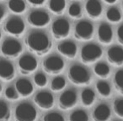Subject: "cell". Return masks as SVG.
Returning <instances> with one entry per match:
<instances>
[{
  "label": "cell",
  "mask_w": 123,
  "mask_h": 121,
  "mask_svg": "<svg viewBox=\"0 0 123 121\" xmlns=\"http://www.w3.org/2000/svg\"><path fill=\"white\" fill-rule=\"evenodd\" d=\"M25 45L31 52L39 56L47 54L52 46L47 35L40 30L31 31L26 38Z\"/></svg>",
  "instance_id": "6da1fadb"
},
{
  "label": "cell",
  "mask_w": 123,
  "mask_h": 121,
  "mask_svg": "<svg viewBox=\"0 0 123 121\" xmlns=\"http://www.w3.org/2000/svg\"><path fill=\"white\" fill-rule=\"evenodd\" d=\"M68 77L72 83L77 86H86L91 82V76L89 72L85 67L79 64L73 65L69 68Z\"/></svg>",
  "instance_id": "7a4b0ae2"
},
{
  "label": "cell",
  "mask_w": 123,
  "mask_h": 121,
  "mask_svg": "<svg viewBox=\"0 0 123 121\" xmlns=\"http://www.w3.org/2000/svg\"><path fill=\"white\" fill-rule=\"evenodd\" d=\"M102 55L103 51L98 45L89 43L83 46L81 49L80 59L83 63L89 65L100 59Z\"/></svg>",
  "instance_id": "3957f363"
},
{
  "label": "cell",
  "mask_w": 123,
  "mask_h": 121,
  "mask_svg": "<svg viewBox=\"0 0 123 121\" xmlns=\"http://www.w3.org/2000/svg\"><path fill=\"white\" fill-rule=\"evenodd\" d=\"M37 111L31 104L27 102L18 104L14 111L15 121H36Z\"/></svg>",
  "instance_id": "277c9868"
},
{
  "label": "cell",
  "mask_w": 123,
  "mask_h": 121,
  "mask_svg": "<svg viewBox=\"0 0 123 121\" xmlns=\"http://www.w3.org/2000/svg\"><path fill=\"white\" fill-rule=\"evenodd\" d=\"M42 67L45 72L49 75H58L63 71L65 63L60 56L53 55L44 60Z\"/></svg>",
  "instance_id": "5b68a950"
},
{
  "label": "cell",
  "mask_w": 123,
  "mask_h": 121,
  "mask_svg": "<svg viewBox=\"0 0 123 121\" xmlns=\"http://www.w3.org/2000/svg\"><path fill=\"white\" fill-rule=\"evenodd\" d=\"M94 35V26L89 21H79L74 29V37L80 41H88Z\"/></svg>",
  "instance_id": "8992f818"
},
{
  "label": "cell",
  "mask_w": 123,
  "mask_h": 121,
  "mask_svg": "<svg viewBox=\"0 0 123 121\" xmlns=\"http://www.w3.org/2000/svg\"><path fill=\"white\" fill-rule=\"evenodd\" d=\"M23 51L20 42L15 39H7L3 42L1 46V52L4 56L9 58H16L21 54Z\"/></svg>",
  "instance_id": "52a82bcc"
},
{
  "label": "cell",
  "mask_w": 123,
  "mask_h": 121,
  "mask_svg": "<svg viewBox=\"0 0 123 121\" xmlns=\"http://www.w3.org/2000/svg\"><path fill=\"white\" fill-rule=\"evenodd\" d=\"M4 29L9 35L19 37L24 34L25 25L21 18L14 16L8 19L6 24H4Z\"/></svg>",
  "instance_id": "ba28073f"
},
{
  "label": "cell",
  "mask_w": 123,
  "mask_h": 121,
  "mask_svg": "<svg viewBox=\"0 0 123 121\" xmlns=\"http://www.w3.org/2000/svg\"><path fill=\"white\" fill-rule=\"evenodd\" d=\"M51 32L56 40H64L70 34V24L66 19H57L51 25Z\"/></svg>",
  "instance_id": "9c48e42d"
},
{
  "label": "cell",
  "mask_w": 123,
  "mask_h": 121,
  "mask_svg": "<svg viewBox=\"0 0 123 121\" xmlns=\"http://www.w3.org/2000/svg\"><path fill=\"white\" fill-rule=\"evenodd\" d=\"M50 16L46 11L41 9L31 11L27 17V21L31 25L37 28H43L50 23Z\"/></svg>",
  "instance_id": "30bf717a"
},
{
  "label": "cell",
  "mask_w": 123,
  "mask_h": 121,
  "mask_svg": "<svg viewBox=\"0 0 123 121\" xmlns=\"http://www.w3.org/2000/svg\"><path fill=\"white\" fill-rule=\"evenodd\" d=\"M78 96L77 92L74 89L66 90L61 94L58 100L59 109L62 110H68L74 107L77 104Z\"/></svg>",
  "instance_id": "8fae6325"
},
{
  "label": "cell",
  "mask_w": 123,
  "mask_h": 121,
  "mask_svg": "<svg viewBox=\"0 0 123 121\" xmlns=\"http://www.w3.org/2000/svg\"><path fill=\"white\" fill-rule=\"evenodd\" d=\"M18 66H19V72L23 75H30L36 70L38 67V62L33 56L26 54L19 58Z\"/></svg>",
  "instance_id": "7c38bea8"
},
{
  "label": "cell",
  "mask_w": 123,
  "mask_h": 121,
  "mask_svg": "<svg viewBox=\"0 0 123 121\" xmlns=\"http://www.w3.org/2000/svg\"><path fill=\"white\" fill-rule=\"evenodd\" d=\"M34 102L40 109L43 110H49L54 106V98L51 92L47 91H41L36 94Z\"/></svg>",
  "instance_id": "4fadbf2b"
},
{
  "label": "cell",
  "mask_w": 123,
  "mask_h": 121,
  "mask_svg": "<svg viewBox=\"0 0 123 121\" xmlns=\"http://www.w3.org/2000/svg\"><path fill=\"white\" fill-rule=\"evenodd\" d=\"M15 76L14 67L9 61L0 58V79L4 82H9Z\"/></svg>",
  "instance_id": "5bb4252c"
},
{
  "label": "cell",
  "mask_w": 123,
  "mask_h": 121,
  "mask_svg": "<svg viewBox=\"0 0 123 121\" xmlns=\"http://www.w3.org/2000/svg\"><path fill=\"white\" fill-rule=\"evenodd\" d=\"M57 51L62 56L68 59H74L77 56L78 48L74 42L71 40H64L57 45Z\"/></svg>",
  "instance_id": "9a60e30c"
},
{
  "label": "cell",
  "mask_w": 123,
  "mask_h": 121,
  "mask_svg": "<svg viewBox=\"0 0 123 121\" xmlns=\"http://www.w3.org/2000/svg\"><path fill=\"white\" fill-rule=\"evenodd\" d=\"M108 62L113 66L121 67L123 65V48L115 46L107 51Z\"/></svg>",
  "instance_id": "2e32d148"
},
{
  "label": "cell",
  "mask_w": 123,
  "mask_h": 121,
  "mask_svg": "<svg viewBox=\"0 0 123 121\" xmlns=\"http://www.w3.org/2000/svg\"><path fill=\"white\" fill-rule=\"evenodd\" d=\"M98 40L103 45H109L112 42L113 31L107 23H101L98 28Z\"/></svg>",
  "instance_id": "e0dca14e"
},
{
  "label": "cell",
  "mask_w": 123,
  "mask_h": 121,
  "mask_svg": "<svg viewBox=\"0 0 123 121\" xmlns=\"http://www.w3.org/2000/svg\"><path fill=\"white\" fill-rule=\"evenodd\" d=\"M85 10L90 19H98L103 12L102 4L98 0H89L85 4Z\"/></svg>",
  "instance_id": "ac0fdd59"
},
{
  "label": "cell",
  "mask_w": 123,
  "mask_h": 121,
  "mask_svg": "<svg viewBox=\"0 0 123 121\" xmlns=\"http://www.w3.org/2000/svg\"><path fill=\"white\" fill-rule=\"evenodd\" d=\"M15 89L17 90L19 96L27 98L31 96L34 92L33 84L29 79L20 78L15 82Z\"/></svg>",
  "instance_id": "d6986e66"
},
{
  "label": "cell",
  "mask_w": 123,
  "mask_h": 121,
  "mask_svg": "<svg viewBox=\"0 0 123 121\" xmlns=\"http://www.w3.org/2000/svg\"><path fill=\"white\" fill-rule=\"evenodd\" d=\"M111 112L110 107L105 104H100L94 109L92 118L94 121H109Z\"/></svg>",
  "instance_id": "ffe728a7"
},
{
  "label": "cell",
  "mask_w": 123,
  "mask_h": 121,
  "mask_svg": "<svg viewBox=\"0 0 123 121\" xmlns=\"http://www.w3.org/2000/svg\"><path fill=\"white\" fill-rule=\"evenodd\" d=\"M81 101L85 107H90L94 104L95 101V93L90 88H85L81 93Z\"/></svg>",
  "instance_id": "44dd1931"
},
{
  "label": "cell",
  "mask_w": 123,
  "mask_h": 121,
  "mask_svg": "<svg viewBox=\"0 0 123 121\" xmlns=\"http://www.w3.org/2000/svg\"><path fill=\"white\" fill-rule=\"evenodd\" d=\"M49 9L57 15L63 14L66 9V2L64 0H51L48 4Z\"/></svg>",
  "instance_id": "7402d4cb"
},
{
  "label": "cell",
  "mask_w": 123,
  "mask_h": 121,
  "mask_svg": "<svg viewBox=\"0 0 123 121\" xmlns=\"http://www.w3.org/2000/svg\"><path fill=\"white\" fill-rule=\"evenodd\" d=\"M94 72L97 77L103 79H105L111 74V69H110L109 66L106 63H105V62H98L94 66Z\"/></svg>",
  "instance_id": "603a6c76"
},
{
  "label": "cell",
  "mask_w": 123,
  "mask_h": 121,
  "mask_svg": "<svg viewBox=\"0 0 123 121\" xmlns=\"http://www.w3.org/2000/svg\"><path fill=\"white\" fill-rule=\"evenodd\" d=\"M8 7L16 14H23L26 9L25 3L23 0H10L8 3Z\"/></svg>",
  "instance_id": "cb8c5ba5"
},
{
  "label": "cell",
  "mask_w": 123,
  "mask_h": 121,
  "mask_svg": "<svg viewBox=\"0 0 123 121\" xmlns=\"http://www.w3.org/2000/svg\"><path fill=\"white\" fill-rule=\"evenodd\" d=\"M96 89L100 96L104 98L110 97L111 93V87L110 84L105 81H99L96 83Z\"/></svg>",
  "instance_id": "d4e9b609"
},
{
  "label": "cell",
  "mask_w": 123,
  "mask_h": 121,
  "mask_svg": "<svg viewBox=\"0 0 123 121\" xmlns=\"http://www.w3.org/2000/svg\"><path fill=\"white\" fill-rule=\"evenodd\" d=\"M115 89L121 95H123V69H120L116 72L113 80Z\"/></svg>",
  "instance_id": "484cf974"
},
{
  "label": "cell",
  "mask_w": 123,
  "mask_h": 121,
  "mask_svg": "<svg viewBox=\"0 0 123 121\" xmlns=\"http://www.w3.org/2000/svg\"><path fill=\"white\" fill-rule=\"evenodd\" d=\"M106 19L111 23H118L121 20V14L117 8L111 7L106 12Z\"/></svg>",
  "instance_id": "4316f807"
},
{
  "label": "cell",
  "mask_w": 123,
  "mask_h": 121,
  "mask_svg": "<svg viewBox=\"0 0 123 121\" xmlns=\"http://www.w3.org/2000/svg\"><path fill=\"white\" fill-rule=\"evenodd\" d=\"M66 86V80L63 77H56L51 82V89L53 92H59L62 90Z\"/></svg>",
  "instance_id": "83f0119b"
},
{
  "label": "cell",
  "mask_w": 123,
  "mask_h": 121,
  "mask_svg": "<svg viewBox=\"0 0 123 121\" xmlns=\"http://www.w3.org/2000/svg\"><path fill=\"white\" fill-rule=\"evenodd\" d=\"M69 121H89V116L84 110L77 109L70 114Z\"/></svg>",
  "instance_id": "f1b7e54d"
},
{
  "label": "cell",
  "mask_w": 123,
  "mask_h": 121,
  "mask_svg": "<svg viewBox=\"0 0 123 121\" xmlns=\"http://www.w3.org/2000/svg\"><path fill=\"white\" fill-rule=\"evenodd\" d=\"M68 14L75 19H79L80 18H82L83 12L80 4L78 3H74L71 4L68 8Z\"/></svg>",
  "instance_id": "f546056e"
},
{
  "label": "cell",
  "mask_w": 123,
  "mask_h": 121,
  "mask_svg": "<svg viewBox=\"0 0 123 121\" xmlns=\"http://www.w3.org/2000/svg\"><path fill=\"white\" fill-rule=\"evenodd\" d=\"M11 118L10 109L4 101H0V121H9Z\"/></svg>",
  "instance_id": "4dcf8cb0"
},
{
  "label": "cell",
  "mask_w": 123,
  "mask_h": 121,
  "mask_svg": "<svg viewBox=\"0 0 123 121\" xmlns=\"http://www.w3.org/2000/svg\"><path fill=\"white\" fill-rule=\"evenodd\" d=\"M43 121H65V119L57 112H51L43 117Z\"/></svg>",
  "instance_id": "1f68e13d"
},
{
  "label": "cell",
  "mask_w": 123,
  "mask_h": 121,
  "mask_svg": "<svg viewBox=\"0 0 123 121\" xmlns=\"http://www.w3.org/2000/svg\"><path fill=\"white\" fill-rule=\"evenodd\" d=\"M114 112L118 117L123 119V98H117L113 104Z\"/></svg>",
  "instance_id": "d6a6232c"
},
{
  "label": "cell",
  "mask_w": 123,
  "mask_h": 121,
  "mask_svg": "<svg viewBox=\"0 0 123 121\" xmlns=\"http://www.w3.org/2000/svg\"><path fill=\"white\" fill-rule=\"evenodd\" d=\"M34 82L38 87H44L47 84V78H46L45 74L41 73V72H38L34 77Z\"/></svg>",
  "instance_id": "836d02e7"
},
{
  "label": "cell",
  "mask_w": 123,
  "mask_h": 121,
  "mask_svg": "<svg viewBox=\"0 0 123 121\" xmlns=\"http://www.w3.org/2000/svg\"><path fill=\"white\" fill-rule=\"evenodd\" d=\"M5 97L9 100H18L19 98V94L18 93L17 90L13 87H9L5 90Z\"/></svg>",
  "instance_id": "e575fe53"
},
{
  "label": "cell",
  "mask_w": 123,
  "mask_h": 121,
  "mask_svg": "<svg viewBox=\"0 0 123 121\" xmlns=\"http://www.w3.org/2000/svg\"><path fill=\"white\" fill-rule=\"evenodd\" d=\"M117 40L118 42L123 46V24L120 25L117 29Z\"/></svg>",
  "instance_id": "d590c367"
},
{
  "label": "cell",
  "mask_w": 123,
  "mask_h": 121,
  "mask_svg": "<svg viewBox=\"0 0 123 121\" xmlns=\"http://www.w3.org/2000/svg\"><path fill=\"white\" fill-rule=\"evenodd\" d=\"M28 3L33 6L40 7V6L43 5L46 3V1L45 0H28Z\"/></svg>",
  "instance_id": "8d00e7d4"
},
{
  "label": "cell",
  "mask_w": 123,
  "mask_h": 121,
  "mask_svg": "<svg viewBox=\"0 0 123 121\" xmlns=\"http://www.w3.org/2000/svg\"><path fill=\"white\" fill-rule=\"evenodd\" d=\"M5 9H4V7L3 5H0V23L2 22L3 19H4V17H5Z\"/></svg>",
  "instance_id": "74e56055"
},
{
  "label": "cell",
  "mask_w": 123,
  "mask_h": 121,
  "mask_svg": "<svg viewBox=\"0 0 123 121\" xmlns=\"http://www.w3.org/2000/svg\"><path fill=\"white\" fill-rule=\"evenodd\" d=\"M104 1L105 3H106L108 4H114L116 3H117V0H104Z\"/></svg>",
  "instance_id": "f35d334b"
},
{
  "label": "cell",
  "mask_w": 123,
  "mask_h": 121,
  "mask_svg": "<svg viewBox=\"0 0 123 121\" xmlns=\"http://www.w3.org/2000/svg\"><path fill=\"white\" fill-rule=\"evenodd\" d=\"M2 91H3V87H2V85L0 84V96H1V93H2Z\"/></svg>",
  "instance_id": "ab89813d"
},
{
  "label": "cell",
  "mask_w": 123,
  "mask_h": 121,
  "mask_svg": "<svg viewBox=\"0 0 123 121\" xmlns=\"http://www.w3.org/2000/svg\"><path fill=\"white\" fill-rule=\"evenodd\" d=\"M1 37H2V34H1V32H0V39H1Z\"/></svg>",
  "instance_id": "60d3db41"
},
{
  "label": "cell",
  "mask_w": 123,
  "mask_h": 121,
  "mask_svg": "<svg viewBox=\"0 0 123 121\" xmlns=\"http://www.w3.org/2000/svg\"><path fill=\"white\" fill-rule=\"evenodd\" d=\"M122 9H123V3H122Z\"/></svg>",
  "instance_id": "b9f144b4"
}]
</instances>
